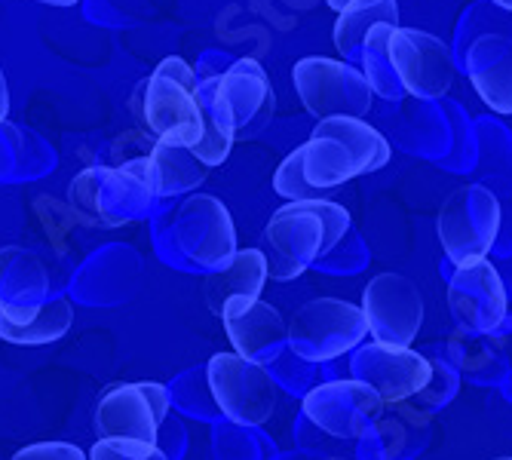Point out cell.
Masks as SVG:
<instances>
[{
    "mask_svg": "<svg viewBox=\"0 0 512 460\" xmlns=\"http://www.w3.org/2000/svg\"><path fill=\"white\" fill-rule=\"evenodd\" d=\"M71 326H74V304L68 298H50L43 304V310L34 319L22 322V326L0 319V341L16 347H46L62 341Z\"/></svg>",
    "mask_w": 512,
    "mask_h": 460,
    "instance_id": "cell-23",
    "label": "cell"
},
{
    "mask_svg": "<svg viewBox=\"0 0 512 460\" xmlns=\"http://www.w3.org/2000/svg\"><path fill=\"white\" fill-rule=\"evenodd\" d=\"M37 4H46V7H77L80 0H37Z\"/></svg>",
    "mask_w": 512,
    "mask_h": 460,
    "instance_id": "cell-30",
    "label": "cell"
},
{
    "mask_svg": "<svg viewBox=\"0 0 512 460\" xmlns=\"http://www.w3.org/2000/svg\"><path fill=\"white\" fill-rule=\"evenodd\" d=\"M378 25L399 28V7L396 0H350L338 13L335 22V46L344 59H356L362 50V40Z\"/></svg>",
    "mask_w": 512,
    "mask_h": 460,
    "instance_id": "cell-22",
    "label": "cell"
},
{
    "mask_svg": "<svg viewBox=\"0 0 512 460\" xmlns=\"http://www.w3.org/2000/svg\"><path fill=\"white\" fill-rule=\"evenodd\" d=\"M368 338L362 307L344 298H313L289 319V347L307 362H332Z\"/></svg>",
    "mask_w": 512,
    "mask_h": 460,
    "instance_id": "cell-7",
    "label": "cell"
},
{
    "mask_svg": "<svg viewBox=\"0 0 512 460\" xmlns=\"http://www.w3.org/2000/svg\"><path fill=\"white\" fill-rule=\"evenodd\" d=\"M362 316L378 344L414 347L424 329V295L402 273H378L362 289Z\"/></svg>",
    "mask_w": 512,
    "mask_h": 460,
    "instance_id": "cell-11",
    "label": "cell"
},
{
    "mask_svg": "<svg viewBox=\"0 0 512 460\" xmlns=\"http://www.w3.org/2000/svg\"><path fill=\"white\" fill-rule=\"evenodd\" d=\"M273 191L289 200V203H298V200H319L322 194L313 191L307 178H304V151L295 148L283 163H279L276 175H273Z\"/></svg>",
    "mask_w": 512,
    "mask_h": 460,
    "instance_id": "cell-25",
    "label": "cell"
},
{
    "mask_svg": "<svg viewBox=\"0 0 512 460\" xmlns=\"http://www.w3.org/2000/svg\"><path fill=\"white\" fill-rule=\"evenodd\" d=\"M384 408V399L356 378L319 384L301 402L304 418L335 439H365L381 424Z\"/></svg>",
    "mask_w": 512,
    "mask_h": 460,
    "instance_id": "cell-13",
    "label": "cell"
},
{
    "mask_svg": "<svg viewBox=\"0 0 512 460\" xmlns=\"http://www.w3.org/2000/svg\"><path fill=\"white\" fill-rule=\"evenodd\" d=\"M350 230V212L335 200H298L279 206L267 227V270L270 280L292 283L304 270L329 255Z\"/></svg>",
    "mask_w": 512,
    "mask_h": 460,
    "instance_id": "cell-1",
    "label": "cell"
},
{
    "mask_svg": "<svg viewBox=\"0 0 512 460\" xmlns=\"http://www.w3.org/2000/svg\"><path fill=\"white\" fill-rule=\"evenodd\" d=\"M448 310L457 326L470 335H491L503 326L509 298L497 267L488 258L454 270L448 283Z\"/></svg>",
    "mask_w": 512,
    "mask_h": 460,
    "instance_id": "cell-16",
    "label": "cell"
},
{
    "mask_svg": "<svg viewBox=\"0 0 512 460\" xmlns=\"http://www.w3.org/2000/svg\"><path fill=\"white\" fill-rule=\"evenodd\" d=\"M50 301V267L22 246L0 249V319L22 326Z\"/></svg>",
    "mask_w": 512,
    "mask_h": 460,
    "instance_id": "cell-18",
    "label": "cell"
},
{
    "mask_svg": "<svg viewBox=\"0 0 512 460\" xmlns=\"http://www.w3.org/2000/svg\"><path fill=\"white\" fill-rule=\"evenodd\" d=\"M10 460H89V454L74 442H34L19 448Z\"/></svg>",
    "mask_w": 512,
    "mask_h": 460,
    "instance_id": "cell-28",
    "label": "cell"
},
{
    "mask_svg": "<svg viewBox=\"0 0 512 460\" xmlns=\"http://www.w3.org/2000/svg\"><path fill=\"white\" fill-rule=\"evenodd\" d=\"M169 414V390L157 381L114 384L102 393L92 427L99 439H132L157 445L160 427Z\"/></svg>",
    "mask_w": 512,
    "mask_h": 460,
    "instance_id": "cell-10",
    "label": "cell"
},
{
    "mask_svg": "<svg viewBox=\"0 0 512 460\" xmlns=\"http://www.w3.org/2000/svg\"><path fill=\"white\" fill-rule=\"evenodd\" d=\"M148 175L157 197L191 194L206 181V166L194 157L191 148H178L166 142H154L148 148Z\"/></svg>",
    "mask_w": 512,
    "mask_h": 460,
    "instance_id": "cell-21",
    "label": "cell"
},
{
    "mask_svg": "<svg viewBox=\"0 0 512 460\" xmlns=\"http://www.w3.org/2000/svg\"><path fill=\"white\" fill-rule=\"evenodd\" d=\"M353 378L375 390L384 405L405 402L433 384V362L414 347H393L371 341L353 359Z\"/></svg>",
    "mask_w": 512,
    "mask_h": 460,
    "instance_id": "cell-15",
    "label": "cell"
},
{
    "mask_svg": "<svg viewBox=\"0 0 512 460\" xmlns=\"http://www.w3.org/2000/svg\"><path fill=\"white\" fill-rule=\"evenodd\" d=\"M142 114L145 126L157 135V142L197 148L203 138V105H200V77L178 59H163L142 86Z\"/></svg>",
    "mask_w": 512,
    "mask_h": 460,
    "instance_id": "cell-4",
    "label": "cell"
},
{
    "mask_svg": "<svg viewBox=\"0 0 512 460\" xmlns=\"http://www.w3.org/2000/svg\"><path fill=\"white\" fill-rule=\"evenodd\" d=\"M439 243L454 267L485 261L500 234V203L485 184H463L451 191L436 218Z\"/></svg>",
    "mask_w": 512,
    "mask_h": 460,
    "instance_id": "cell-6",
    "label": "cell"
},
{
    "mask_svg": "<svg viewBox=\"0 0 512 460\" xmlns=\"http://www.w3.org/2000/svg\"><path fill=\"white\" fill-rule=\"evenodd\" d=\"M200 102L209 120L234 142L258 135L276 108L270 77L258 59H240L224 74L200 80Z\"/></svg>",
    "mask_w": 512,
    "mask_h": 460,
    "instance_id": "cell-5",
    "label": "cell"
},
{
    "mask_svg": "<svg viewBox=\"0 0 512 460\" xmlns=\"http://www.w3.org/2000/svg\"><path fill=\"white\" fill-rule=\"evenodd\" d=\"M227 341L237 356L258 365L273 362L289 347V322L267 301H230L221 310Z\"/></svg>",
    "mask_w": 512,
    "mask_h": 460,
    "instance_id": "cell-17",
    "label": "cell"
},
{
    "mask_svg": "<svg viewBox=\"0 0 512 460\" xmlns=\"http://www.w3.org/2000/svg\"><path fill=\"white\" fill-rule=\"evenodd\" d=\"M390 34H393V25H378L362 40L359 59H362V77L368 80V89L387 102H399L405 96V89L390 62Z\"/></svg>",
    "mask_w": 512,
    "mask_h": 460,
    "instance_id": "cell-24",
    "label": "cell"
},
{
    "mask_svg": "<svg viewBox=\"0 0 512 460\" xmlns=\"http://www.w3.org/2000/svg\"><path fill=\"white\" fill-rule=\"evenodd\" d=\"M7 114H10V86L4 68H0V120H7Z\"/></svg>",
    "mask_w": 512,
    "mask_h": 460,
    "instance_id": "cell-29",
    "label": "cell"
},
{
    "mask_svg": "<svg viewBox=\"0 0 512 460\" xmlns=\"http://www.w3.org/2000/svg\"><path fill=\"white\" fill-rule=\"evenodd\" d=\"M175 249L197 267L221 270L237 249V227L227 206L212 194L188 197L172 218Z\"/></svg>",
    "mask_w": 512,
    "mask_h": 460,
    "instance_id": "cell-12",
    "label": "cell"
},
{
    "mask_svg": "<svg viewBox=\"0 0 512 460\" xmlns=\"http://www.w3.org/2000/svg\"><path fill=\"white\" fill-rule=\"evenodd\" d=\"M267 280H270V270H267L264 252L261 249H240L221 270H212L206 276L203 298H206L209 310L215 316H221V310L230 301H258Z\"/></svg>",
    "mask_w": 512,
    "mask_h": 460,
    "instance_id": "cell-20",
    "label": "cell"
},
{
    "mask_svg": "<svg viewBox=\"0 0 512 460\" xmlns=\"http://www.w3.org/2000/svg\"><path fill=\"white\" fill-rule=\"evenodd\" d=\"M304 178L313 191L325 194L341 184L378 172L390 163L387 138L356 117H329L313 126V135L301 145Z\"/></svg>",
    "mask_w": 512,
    "mask_h": 460,
    "instance_id": "cell-2",
    "label": "cell"
},
{
    "mask_svg": "<svg viewBox=\"0 0 512 460\" xmlns=\"http://www.w3.org/2000/svg\"><path fill=\"white\" fill-rule=\"evenodd\" d=\"M148 154L120 166H89L68 184V206L89 227H123L142 218L157 200L148 175Z\"/></svg>",
    "mask_w": 512,
    "mask_h": 460,
    "instance_id": "cell-3",
    "label": "cell"
},
{
    "mask_svg": "<svg viewBox=\"0 0 512 460\" xmlns=\"http://www.w3.org/2000/svg\"><path fill=\"white\" fill-rule=\"evenodd\" d=\"M491 4H497V7H503V10L512 13V0H491Z\"/></svg>",
    "mask_w": 512,
    "mask_h": 460,
    "instance_id": "cell-32",
    "label": "cell"
},
{
    "mask_svg": "<svg viewBox=\"0 0 512 460\" xmlns=\"http://www.w3.org/2000/svg\"><path fill=\"white\" fill-rule=\"evenodd\" d=\"M325 4H329L332 10H338V13H341V10H344V7L350 4V0H325Z\"/></svg>",
    "mask_w": 512,
    "mask_h": 460,
    "instance_id": "cell-31",
    "label": "cell"
},
{
    "mask_svg": "<svg viewBox=\"0 0 512 460\" xmlns=\"http://www.w3.org/2000/svg\"><path fill=\"white\" fill-rule=\"evenodd\" d=\"M292 83L298 99L316 120H329V117L362 120L371 111V99H375V92L368 89L362 71H356L341 59L307 56L295 62Z\"/></svg>",
    "mask_w": 512,
    "mask_h": 460,
    "instance_id": "cell-9",
    "label": "cell"
},
{
    "mask_svg": "<svg viewBox=\"0 0 512 460\" xmlns=\"http://www.w3.org/2000/svg\"><path fill=\"white\" fill-rule=\"evenodd\" d=\"M25 160V138L22 132L10 123L0 120V181H7L19 172Z\"/></svg>",
    "mask_w": 512,
    "mask_h": 460,
    "instance_id": "cell-27",
    "label": "cell"
},
{
    "mask_svg": "<svg viewBox=\"0 0 512 460\" xmlns=\"http://www.w3.org/2000/svg\"><path fill=\"white\" fill-rule=\"evenodd\" d=\"M89 460H169L160 445L132 442V439H96L89 451Z\"/></svg>",
    "mask_w": 512,
    "mask_h": 460,
    "instance_id": "cell-26",
    "label": "cell"
},
{
    "mask_svg": "<svg viewBox=\"0 0 512 460\" xmlns=\"http://www.w3.org/2000/svg\"><path fill=\"white\" fill-rule=\"evenodd\" d=\"M467 74L494 114H512V37L482 34L467 53Z\"/></svg>",
    "mask_w": 512,
    "mask_h": 460,
    "instance_id": "cell-19",
    "label": "cell"
},
{
    "mask_svg": "<svg viewBox=\"0 0 512 460\" xmlns=\"http://www.w3.org/2000/svg\"><path fill=\"white\" fill-rule=\"evenodd\" d=\"M209 390L227 421L240 427H261L273 418L279 390L267 365L243 359L237 353H215L206 368Z\"/></svg>",
    "mask_w": 512,
    "mask_h": 460,
    "instance_id": "cell-8",
    "label": "cell"
},
{
    "mask_svg": "<svg viewBox=\"0 0 512 460\" xmlns=\"http://www.w3.org/2000/svg\"><path fill=\"white\" fill-rule=\"evenodd\" d=\"M497 460H512V457H497Z\"/></svg>",
    "mask_w": 512,
    "mask_h": 460,
    "instance_id": "cell-33",
    "label": "cell"
},
{
    "mask_svg": "<svg viewBox=\"0 0 512 460\" xmlns=\"http://www.w3.org/2000/svg\"><path fill=\"white\" fill-rule=\"evenodd\" d=\"M390 62L402 89L417 99L436 102L448 96V89L454 86L451 50L436 34L417 31V28H393Z\"/></svg>",
    "mask_w": 512,
    "mask_h": 460,
    "instance_id": "cell-14",
    "label": "cell"
}]
</instances>
